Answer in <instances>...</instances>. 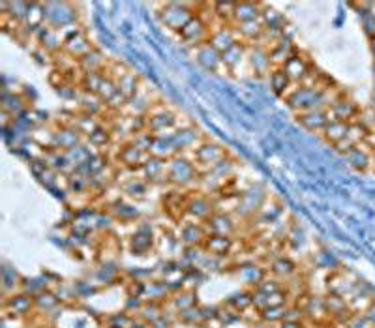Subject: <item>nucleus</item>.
Returning <instances> with one entry per match:
<instances>
[{
  "label": "nucleus",
  "mask_w": 375,
  "mask_h": 328,
  "mask_svg": "<svg viewBox=\"0 0 375 328\" xmlns=\"http://www.w3.org/2000/svg\"><path fill=\"white\" fill-rule=\"evenodd\" d=\"M336 98L330 96V89H325L321 85L319 87H304V85H299L297 89H293L287 94L286 103L299 115V113H306V111L328 109L330 103L334 102Z\"/></svg>",
  "instance_id": "obj_1"
},
{
  "label": "nucleus",
  "mask_w": 375,
  "mask_h": 328,
  "mask_svg": "<svg viewBox=\"0 0 375 328\" xmlns=\"http://www.w3.org/2000/svg\"><path fill=\"white\" fill-rule=\"evenodd\" d=\"M201 180L197 165L193 164L191 156L178 154L167 162V184L175 186L178 190H188Z\"/></svg>",
  "instance_id": "obj_2"
},
{
  "label": "nucleus",
  "mask_w": 375,
  "mask_h": 328,
  "mask_svg": "<svg viewBox=\"0 0 375 328\" xmlns=\"http://www.w3.org/2000/svg\"><path fill=\"white\" fill-rule=\"evenodd\" d=\"M43 10H45V25L58 32L75 27L77 23V12L69 2H45Z\"/></svg>",
  "instance_id": "obj_3"
},
{
  "label": "nucleus",
  "mask_w": 375,
  "mask_h": 328,
  "mask_svg": "<svg viewBox=\"0 0 375 328\" xmlns=\"http://www.w3.org/2000/svg\"><path fill=\"white\" fill-rule=\"evenodd\" d=\"M144 120H147V131L152 135H171L180 126L175 111L156 103L149 111V115L144 116Z\"/></svg>",
  "instance_id": "obj_4"
},
{
  "label": "nucleus",
  "mask_w": 375,
  "mask_h": 328,
  "mask_svg": "<svg viewBox=\"0 0 375 328\" xmlns=\"http://www.w3.org/2000/svg\"><path fill=\"white\" fill-rule=\"evenodd\" d=\"M195 15L197 14L191 10L190 4H184V2H169L160 10V21L164 23L165 28H169L171 32H177V34Z\"/></svg>",
  "instance_id": "obj_5"
},
{
  "label": "nucleus",
  "mask_w": 375,
  "mask_h": 328,
  "mask_svg": "<svg viewBox=\"0 0 375 328\" xmlns=\"http://www.w3.org/2000/svg\"><path fill=\"white\" fill-rule=\"evenodd\" d=\"M225 157L229 156H227V151H225L224 146L218 143H214V141H206V139L199 144L197 149L193 151V154H191V160H193V164L197 165V169L201 175L214 169L216 165L224 162Z\"/></svg>",
  "instance_id": "obj_6"
},
{
  "label": "nucleus",
  "mask_w": 375,
  "mask_h": 328,
  "mask_svg": "<svg viewBox=\"0 0 375 328\" xmlns=\"http://www.w3.org/2000/svg\"><path fill=\"white\" fill-rule=\"evenodd\" d=\"M186 214L199 223H206L216 214V205L205 192H193L186 201Z\"/></svg>",
  "instance_id": "obj_7"
},
{
  "label": "nucleus",
  "mask_w": 375,
  "mask_h": 328,
  "mask_svg": "<svg viewBox=\"0 0 375 328\" xmlns=\"http://www.w3.org/2000/svg\"><path fill=\"white\" fill-rule=\"evenodd\" d=\"M211 32L212 28H208L206 21L197 14L184 28H182V30H180V32H178V38H180V41H182L184 45H190V47L195 49L208 41Z\"/></svg>",
  "instance_id": "obj_8"
},
{
  "label": "nucleus",
  "mask_w": 375,
  "mask_h": 328,
  "mask_svg": "<svg viewBox=\"0 0 375 328\" xmlns=\"http://www.w3.org/2000/svg\"><path fill=\"white\" fill-rule=\"evenodd\" d=\"M64 36V55H68L69 58H74L75 62H79L83 56H87L90 51H94L90 40L85 36L83 30L79 28H72L69 32H62Z\"/></svg>",
  "instance_id": "obj_9"
},
{
  "label": "nucleus",
  "mask_w": 375,
  "mask_h": 328,
  "mask_svg": "<svg viewBox=\"0 0 375 328\" xmlns=\"http://www.w3.org/2000/svg\"><path fill=\"white\" fill-rule=\"evenodd\" d=\"M171 139H173L177 154H182V156H188V154L191 156L199 144L205 141L197 128H193V126H178L177 130L171 133Z\"/></svg>",
  "instance_id": "obj_10"
},
{
  "label": "nucleus",
  "mask_w": 375,
  "mask_h": 328,
  "mask_svg": "<svg viewBox=\"0 0 375 328\" xmlns=\"http://www.w3.org/2000/svg\"><path fill=\"white\" fill-rule=\"evenodd\" d=\"M233 175H235V164H233V160L229 157H225L222 164H218L214 169L211 171H206L201 175V184L206 186V192L211 195V190H222L225 186L227 180H231Z\"/></svg>",
  "instance_id": "obj_11"
},
{
  "label": "nucleus",
  "mask_w": 375,
  "mask_h": 328,
  "mask_svg": "<svg viewBox=\"0 0 375 328\" xmlns=\"http://www.w3.org/2000/svg\"><path fill=\"white\" fill-rule=\"evenodd\" d=\"M147 160H149V154L141 151V149H137L136 144H131L130 141H126L116 151V164H120L128 171L139 173L143 169V165L147 164Z\"/></svg>",
  "instance_id": "obj_12"
},
{
  "label": "nucleus",
  "mask_w": 375,
  "mask_h": 328,
  "mask_svg": "<svg viewBox=\"0 0 375 328\" xmlns=\"http://www.w3.org/2000/svg\"><path fill=\"white\" fill-rule=\"evenodd\" d=\"M328 113H330V118H332V120H341V122L351 124L358 120L362 109L361 105L356 102H353L351 98L338 96L334 102L330 103Z\"/></svg>",
  "instance_id": "obj_13"
},
{
  "label": "nucleus",
  "mask_w": 375,
  "mask_h": 328,
  "mask_svg": "<svg viewBox=\"0 0 375 328\" xmlns=\"http://www.w3.org/2000/svg\"><path fill=\"white\" fill-rule=\"evenodd\" d=\"M248 64L257 77H268L272 72V61H270V53L265 43H255L248 49Z\"/></svg>",
  "instance_id": "obj_14"
},
{
  "label": "nucleus",
  "mask_w": 375,
  "mask_h": 328,
  "mask_svg": "<svg viewBox=\"0 0 375 328\" xmlns=\"http://www.w3.org/2000/svg\"><path fill=\"white\" fill-rule=\"evenodd\" d=\"M81 144H85V137L75 130L74 124H66V126H61L58 130H55L51 149L61 152H68L77 149V146H81Z\"/></svg>",
  "instance_id": "obj_15"
},
{
  "label": "nucleus",
  "mask_w": 375,
  "mask_h": 328,
  "mask_svg": "<svg viewBox=\"0 0 375 328\" xmlns=\"http://www.w3.org/2000/svg\"><path fill=\"white\" fill-rule=\"evenodd\" d=\"M281 69L286 72L293 85H302L304 79L310 76V72H312V64H310L306 56H302L294 51L293 55L287 58L286 64L281 66Z\"/></svg>",
  "instance_id": "obj_16"
},
{
  "label": "nucleus",
  "mask_w": 375,
  "mask_h": 328,
  "mask_svg": "<svg viewBox=\"0 0 375 328\" xmlns=\"http://www.w3.org/2000/svg\"><path fill=\"white\" fill-rule=\"evenodd\" d=\"M374 146H366V143H362L351 149L343 157L356 173H368L374 167Z\"/></svg>",
  "instance_id": "obj_17"
},
{
  "label": "nucleus",
  "mask_w": 375,
  "mask_h": 328,
  "mask_svg": "<svg viewBox=\"0 0 375 328\" xmlns=\"http://www.w3.org/2000/svg\"><path fill=\"white\" fill-rule=\"evenodd\" d=\"M195 61L201 68H205L211 74H218L219 69H224V62H222V53L212 47L211 43L206 41L203 45L193 49Z\"/></svg>",
  "instance_id": "obj_18"
},
{
  "label": "nucleus",
  "mask_w": 375,
  "mask_h": 328,
  "mask_svg": "<svg viewBox=\"0 0 375 328\" xmlns=\"http://www.w3.org/2000/svg\"><path fill=\"white\" fill-rule=\"evenodd\" d=\"M4 309L6 314H12L14 317H27L36 309V298L34 294L30 293H17L12 294L10 298L4 302Z\"/></svg>",
  "instance_id": "obj_19"
},
{
  "label": "nucleus",
  "mask_w": 375,
  "mask_h": 328,
  "mask_svg": "<svg viewBox=\"0 0 375 328\" xmlns=\"http://www.w3.org/2000/svg\"><path fill=\"white\" fill-rule=\"evenodd\" d=\"M139 175L149 182L150 186H162L167 184V162L165 160H158V157L149 156L147 164Z\"/></svg>",
  "instance_id": "obj_20"
},
{
  "label": "nucleus",
  "mask_w": 375,
  "mask_h": 328,
  "mask_svg": "<svg viewBox=\"0 0 375 328\" xmlns=\"http://www.w3.org/2000/svg\"><path fill=\"white\" fill-rule=\"evenodd\" d=\"M325 306H327L328 319H330V322H334V325H343L353 315V311L349 308V302L345 298L338 296V294L328 293L325 296Z\"/></svg>",
  "instance_id": "obj_21"
},
{
  "label": "nucleus",
  "mask_w": 375,
  "mask_h": 328,
  "mask_svg": "<svg viewBox=\"0 0 375 328\" xmlns=\"http://www.w3.org/2000/svg\"><path fill=\"white\" fill-rule=\"evenodd\" d=\"M239 40V36L235 32V27L233 25H222L218 28H212L211 38H208V43H211L212 47L219 51L222 55H224L225 51H229V49L237 43Z\"/></svg>",
  "instance_id": "obj_22"
},
{
  "label": "nucleus",
  "mask_w": 375,
  "mask_h": 328,
  "mask_svg": "<svg viewBox=\"0 0 375 328\" xmlns=\"http://www.w3.org/2000/svg\"><path fill=\"white\" fill-rule=\"evenodd\" d=\"M330 113L328 109H317V111H306V113H299L297 115V122L308 131H315V133H321V131L327 128V124L330 122Z\"/></svg>",
  "instance_id": "obj_23"
},
{
  "label": "nucleus",
  "mask_w": 375,
  "mask_h": 328,
  "mask_svg": "<svg viewBox=\"0 0 375 328\" xmlns=\"http://www.w3.org/2000/svg\"><path fill=\"white\" fill-rule=\"evenodd\" d=\"M265 4L261 2H237L235 14H233V25H244L252 21H261Z\"/></svg>",
  "instance_id": "obj_24"
},
{
  "label": "nucleus",
  "mask_w": 375,
  "mask_h": 328,
  "mask_svg": "<svg viewBox=\"0 0 375 328\" xmlns=\"http://www.w3.org/2000/svg\"><path fill=\"white\" fill-rule=\"evenodd\" d=\"M206 237H208V231H206L205 223L186 221L184 226L180 227V240L186 246H203Z\"/></svg>",
  "instance_id": "obj_25"
},
{
  "label": "nucleus",
  "mask_w": 375,
  "mask_h": 328,
  "mask_svg": "<svg viewBox=\"0 0 375 328\" xmlns=\"http://www.w3.org/2000/svg\"><path fill=\"white\" fill-rule=\"evenodd\" d=\"M208 234H222V237H233V232L237 231V223L233 219L231 214L218 212L212 216L205 223Z\"/></svg>",
  "instance_id": "obj_26"
},
{
  "label": "nucleus",
  "mask_w": 375,
  "mask_h": 328,
  "mask_svg": "<svg viewBox=\"0 0 375 328\" xmlns=\"http://www.w3.org/2000/svg\"><path fill=\"white\" fill-rule=\"evenodd\" d=\"M154 246V232H152V227L149 226H139L137 231L133 232L131 237L130 248L133 255H147V253L152 250Z\"/></svg>",
  "instance_id": "obj_27"
},
{
  "label": "nucleus",
  "mask_w": 375,
  "mask_h": 328,
  "mask_svg": "<svg viewBox=\"0 0 375 328\" xmlns=\"http://www.w3.org/2000/svg\"><path fill=\"white\" fill-rule=\"evenodd\" d=\"M36 38L40 41V45L49 53H58V51H64V36L62 32L55 30L51 27H41L38 32H36Z\"/></svg>",
  "instance_id": "obj_28"
},
{
  "label": "nucleus",
  "mask_w": 375,
  "mask_h": 328,
  "mask_svg": "<svg viewBox=\"0 0 375 328\" xmlns=\"http://www.w3.org/2000/svg\"><path fill=\"white\" fill-rule=\"evenodd\" d=\"M233 246H235L233 237H222V234H208L203 244L205 252L214 257H227L233 252Z\"/></svg>",
  "instance_id": "obj_29"
},
{
  "label": "nucleus",
  "mask_w": 375,
  "mask_h": 328,
  "mask_svg": "<svg viewBox=\"0 0 375 328\" xmlns=\"http://www.w3.org/2000/svg\"><path fill=\"white\" fill-rule=\"evenodd\" d=\"M149 156L158 157V160H165V162H169V160H173L175 156H178L171 135H154V141H152V146H150Z\"/></svg>",
  "instance_id": "obj_30"
},
{
  "label": "nucleus",
  "mask_w": 375,
  "mask_h": 328,
  "mask_svg": "<svg viewBox=\"0 0 375 328\" xmlns=\"http://www.w3.org/2000/svg\"><path fill=\"white\" fill-rule=\"evenodd\" d=\"M248 49H250L248 43H244V41H237L229 51H225L224 55H222L224 68L229 69V72H235V69L240 66V62L248 61Z\"/></svg>",
  "instance_id": "obj_31"
},
{
  "label": "nucleus",
  "mask_w": 375,
  "mask_h": 328,
  "mask_svg": "<svg viewBox=\"0 0 375 328\" xmlns=\"http://www.w3.org/2000/svg\"><path fill=\"white\" fill-rule=\"evenodd\" d=\"M115 81L116 85H118V92H120L128 102L141 92V81H139V77H137L133 72H130V69H126L122 76L116 77Z\"/></svg>",
  "instance_id": "obj_32"
},
{
  "label": "nucleus",
  "mask_w": 375,
  "mask_h": 328,
  "mask_svg": "<svg viewBox=\"0 0 375 328\" xmlns=\"http://www.w3.org/2000/svg\"><path fill=\"white\" fill-rule=\"evenodd\" d=\"M268 83H270V89L276 96L286 98L291 92L293 83L287 77V74L281 68H272V72L268 74Z\"/></svg>",
  "instance_id": "obj_33"
},
{
  "label": "nucleus",
  "mask_w": 375,
  "mask_h": 328,
  "mask_svg": "<svg viewBox=\"0 0 375 328\" xmlns=\"http://www.w3.org/2000/svg\"><path fill=\"white\" fill-rule=\"evenodd\" d=\"M347 131H349V122H341V120H330V122L327 124V128L321 131V137L327 141L328 144H332V146H336V144H340L345 137H347Z\"/></svg>",
  "instance_id": "obj_34"
},
{
  "label": "nucleus",
  "mask_w": 375,
  "mask_h": 328,
  "mask_svg": "<svg viewBox=\"0 0 375 328\" xmlns=\"http://www.w3.org/2000/svg\"><path fill=\"white\" fill-rule=\"evenodd\" d=\"M150 188L152 186L144 180L141 175H137V177H131L128 178L126 182L122 184V192L126 193V197H130V199H147V193L150 192Z\"/></svg>",
  "instance_id": "obj_35"
},
{
  "label": "nucleus",
  "mask_w": 375,
  "mask_h": 328,
  "mask_svg": "<svg viewBox=\"0 0 375 328\" xmlns=\"http://www.w3.org/2000/svg\"><path fill=\"white\" fill-rule=\"evenodd\" d=\"M77 66L83 74H90V72H98V74H105L107 72V61L103 58L100 51H90L89 55L83 56L81 61L77 62Z\"/></svg>",
  "instance_id": "obj_36"
},
{
  "label": "nucleus",
  "mask_w": 375,
  "mask_h": 328,
  "mask_svg": "<svg viewBox=\"0 0 375 328\" xmlns=\"http://www.w3.org/2000/svg\"><path fill=\"white\" fill-rule=\"evenodd\" d=\"M85 141H87L92 149H96V151H103V149L109 146L111 141H113V131H111L109 128H105L103 124H100Z\"/></svg>",
  "instance_id": "obj_37"
},
{
  "label": "nucleus",
  "mask_w": 375,
  "mask_h": 328,
  "mask_svg": "<svg viewBox=\"0 0 375 328\" xmlns=\"http://www.w3.org/2000/svg\"><path fill=\"white\" fill-rule=\"evenodd\" d=\"M270 272H272L276 278L289 280V278H293L294 274H297V265H294V261L289 259V257H278L276 261H272Z\"/></svg>",
  "instance_id": "obj_38"
},
{
  "label": "nucleus",
  "mask_w": 375,
  "mask_h": 328,
  "mask_svg": "<svg viewBox=\"0 0 375 328\" xmlns=\"http://www.w3.org/2000/svg\"><path fill=\"white\" fill-rule=\"evenodd\" d=\"M68 188L69 192L79 195V193H89L92 190V182H90V177H87L85 173L74 171L68 175Z\"/></svg>",
  "instance_id": "obj_39"
},
{
  "label": "nucleus",
  "mask_w": 375,
  "mask_h": 328,
  "mask_svg": "<svg viewBox=\"0 0 375 328\" xmlns=\"http://www.w3.org/2000/svg\"><path fill=\"white\" fill-rule=\"evenodd\" d=\"M103 77H105V74H98V72L83 74L79 87H81L85 94H89V96H98V90L102 87Z\"/></svg>",
  "instance_id": "obj_40"
},
{
  "label": "nucleus",
  "mask_w": 375,
  "mask_h": 328,
  "mask_svg": "<svg viewBox=\"0 0 375 328\" xmlns=\"http://www.w3.org/2000/svg\"><path fill=\"white\" fill-rule=\"evenodd\" d=\"M116 94H118V85H116V81L109 76V74H105L102 87H100V90H98V96L96 98H98L103 105H107V103H109Z\"/></svg>",
  "instance_id": "obj_41"
},
{
  "label": "nucleus",
  "mask_w": 375,
  "mask_h": 328,
  "mask_svg": "<svg viewBox=\"0 0 375 328\" xmlns=\"http://www.w3.org/2000/svg\"><path fill=\"white\" fill-rule=\"evenodd\" d=\"M195 304H197V300H195V294L191 293V291H180V293H177L171 298V306L175 308L177 314L186 311V309L190 308H195Z\"/></svg>",
  "instance_id": "obj_42"
},
{
  "label": "nucleus",
  "mask_w": 375,
  "mask_h": 328,
  "mask_svg": "<svg viewBox=\"0 0 375 328\" xmlns=\"http://www.w3.org/2000/svg\"><path fill=\"white\" fill-rule=\"evenodd\" d=\"M34 298L36 309H40V311H53L61 304V298L56 294L49 293V291H40L38 294H34Z\"/></svg>",
  "instance_id": "obj_43"
},
{
  "label": "nucleus",
  "mask_w": 375,
  "mask_h": 328,
  "mask_svg": "<svg viewBox=\"0 0 375 328\" xmlns=\"http://www.w3.org/2000/svg\"><path fill=\"white\" fill-rule=\"evenodd\" d=\"M287 308H289V306H278V308L261 309L259 317L265 322H270V325H280L281 321H286Z\"/></svg>",
  "instance_id": "obj_44"
},
{
  "label": "nucleus",
  "mask_w": 375,
  "mask_h": 328,
  "mask_svg": "<svg viewBox=\"0 0 375 328\" xmlns=\"http://www.w3.org/2000/svg\"><path fill=\"white\" fill-rule=\"evenodd\" d=\"M235 4H237V2H218V4H214V15H216L224 25H233Z\"/></svg>",
  "instance_id": "obj_45"
},
{
  "label": "nucleus",
  "mask_w": 375,
  "mask_h": 328,
  "mask_svg": "<svg viewBox=\"0 0 375 328\" xmlns=\"http://www.w3.org/2000/svg\"><path fill=\"white\" fill-rule=\"evenodd\" d=\"M206 315L203 314V309L201 308H190L186 309V311H180L178 314V321H182L184 325H201V322H205Z\"/></svg>",
  "instance_id": "obj_46"
},
{
  "label": "nucleus",
  "mask_w": 375,
  "mask_h": 328,
  "mask_svg": "<svg viewBox=\"0 0 375 328\" xmlns=\"http://www.w3.org/2000/svg\"><path fill=\"white\" fill-rule=\"evenodd\" d=\"M229 306H233L235 308V311H246L248 308H252L253 306V294L252 293H240V294H235V296H231V300H229Z\"/></svg>",
  "instance_id": "obj_47"
},
{
  "label": "nucleus",
  "mask_w": 375,
  "mask_h": 328,
  "mask_svg": "<svg viewBox=\"0 0 375 328\" xmlns=\"http://www.w3.org/2000/svg\"><path fill=\"white\" fill-rule=\"evenodd\" d=\"M358 122L369 131V133H374L375 131V109L369 105L368 109H362L361 116H358Z\"/></svg>",
  "instance_id": "obj_48"
},
{
  "label": "nucleus",
  "mask_w": 375,
  "mask_h": 328,
  "mask_svg": "<svg viewBox=\"0 0 375 328\" xmlns=\"http://www.w3.org/2000/svg\"><path fill=\"white\" fill-rule=\"evenodd\" d=\"M343 327L345 328H374L372 327V322L368 321V317L364 314H353L349 317L347 321L343 322Z\"/></svg>",
  "instance_id": "obj_49"
},
{
  "label": "nucleus",
  "mask_w": 375,
  "mask_h": 328,
  "mask_svg": "<svg viewBox=\"0 0 375 328\" xmlns=\"http://www.w3.org/2000/svg\"><path fill=\"white\" fill-rule=\"evenodd\" d=\"M364 19H362V25H364V30L369 38L375 36V14L374 12H364Z\"/></svg>",
  "instance_id": "obj_50"
},
{
  "label": "nucleus",
  "mask_w": 375,
  "mask_h": 328,
  "mask_svg": "<svg viewBox=\"0 0 375 328\" xmlns=\"http://www.w3.org/2000/svg\"><path fill=\"white\" fill-rule=\"evenodd\" d=\"M278 328H304V321L297 322V321H281L278 325Z\"/></svg>",
  "instance_id": "obj_51"
},
{
  "label": "nucleus",
  "mask_w": 375,
  "mask_h": 328,
  "mask_svg": "<svg viewBox=\"0 0 375 328\" xmlns=\"http://www.w3.org/2000/svg\"><path fill=\"white\" fill-rule=\"evenodd\" d=\"M364 315L368 317V321L372 322V327L375 328V302H374V304H372V306H369L368 309H366V314H364Z\"/></svg>",
  "instance_id": "obj_52"
},
{
  "label": "nucleus",
  "mask_w": 375,
  "mask_h": 328,
  "mask_svg": "<svg viewBox=\"0 0 375 328\" xmlns=\"http://www.w3.org/2000/svg\"><path fill=\"white\" fill-rule=\"evenodd\" d=\"M369 41H372V43H369V47H372V53H374V56H375V36L374 38H369Z\"/></svg>",
  "instance_id": "obj_53"
},
{
  "label": "nucleus",
  "mask_w": 375,
  "mask_h": 328,
  "mask_svg": "<svg viewBox=\"0 0 375 328\" xmlns=\"http://www.w3.org/2000/svg\"><path fill=\"white\" fill-rule=\"evenodd\" d=\"M372 139H374V141H375V131H374V133H372V135H369V141H372ZM374 149H375V144H374Z\"/></svg>",
  "instance_id": "obj_54"
},
{
  "label": "nucleus",
  "mask_w": 375,
  "mask_h": 328,
  "mask_svg": "<svg viewBox=\"0 0 375 328\" xmlns=\"http://www.w3.org/2000/svg\"><path fill=\"white\" fill-rule=\"evenodd\" d=\"M374 169H375V151H374Z\"/></svg>",
  "instance_id": "obj_55"
}]
</instances>
